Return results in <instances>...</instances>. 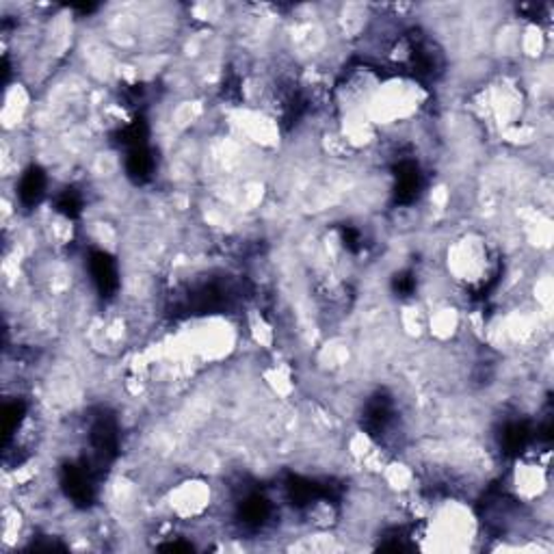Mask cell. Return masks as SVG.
<instances>
[{
    "label": "cell",
    "mask_w": 554,
    "mask_h": 554,
    "mask_svg": "<svg viewBox=\"0 0 554 554\" xmlns=\"http://www.w3.org/2000/svg\"><path fill=\"white\" fill-rule=\"evenodd\" d=\"M89 276L102 297H113L119 288L117 264L107 251H93L89 256Z\"/></svg>",
    "instance_id": "6da1fadb"
},
{
    "label": "cell",
    "mask_w": 554,
    "mask_h": 554,
    "mask_svg": "<svg viewBox=\"0 0 554 554\" xmlns=\"http://www.w3.org/2000/svg\"><path fill=\"white\" fill-rule=\"evenodd\" d=\"M273 514L271 500L262 494H247L238 505V522L247 531H260Z\"/></svg>",
    "instance_id": "7a4b0ae2"
},
{
    "label": "cell",
    "mask_w": 554,
    "mask_h": 554,
    "mask_svg": "<svg viewBox=\"0 0 554 554\" xmlns=\"http://www.w3.org/2000/svg\"><path fill=\"white\" fill-rule=\"evenodd\" d=\"M46 184H48V178H46L44 169L38 167V165H30V167L20 175L18 180V200L24 209H33L38 206L41 198L46 195Z\"/></svg>",
    "instance_id": "3957f363"
}]
</instances>
